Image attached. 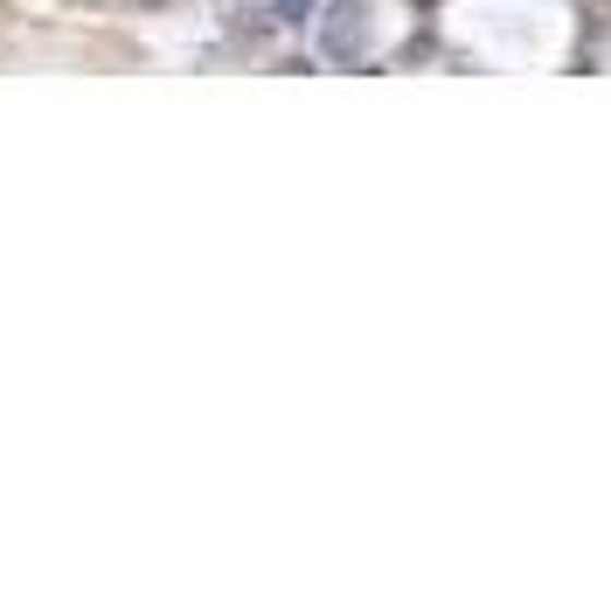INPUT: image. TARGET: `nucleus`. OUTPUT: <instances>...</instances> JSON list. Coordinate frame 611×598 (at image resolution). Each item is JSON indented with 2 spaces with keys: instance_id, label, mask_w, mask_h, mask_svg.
<instances>
[{
  "instance_id": "obj_1",
  "label": "nucleus",
  "mask_w": 611,
  "mask_h": 598,
  "mask_svg": "<svg viewBox=\"0 0 611 598\" xmlns=\"http://www.w3.org/2000/svg\"><path fill=\"white\" fill-rule=\"evenodd\" d=\"M361 35H369V28H361V8H355V0H340V8H327L320 49H327L334 63H355V56H361Z\"/></svg>"
},
{
  "instance_id": "obj_2",
  "label": "nucleus",
  "mask_w": 611,
  "mask_h": 598,
  "mask_svg": "<svg viewBox=\"0 0 611 598\" xmlns=\"http://www.w3.org/2000/svg\"><path fill=\"white\" fill-rule=\"evenodd\" d=\"M313 8H320V0H278V14H285V22H306Z\"/></svg>"
}]
</instances>
